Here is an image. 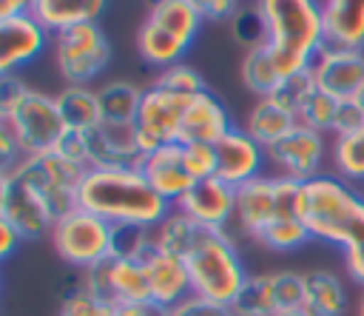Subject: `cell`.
Here are the masks:
<instances>
[{"mask_svg":"<svg viewBox=\"0 0 364 316\" xmlns=\"http://www.w3.org/2000/svg\"><path fill=\"white\" fill-rule=\"evenodd\" d=\"M299 214L316 242H327L341 251L347 276L364 285V194L361 185L341 179L338 174H321L301 182Z\"/></svg>","mask_w":364,"mask_h":316,"instance_id":"1","label":"cell"},{"mask_svg":"<svg viewBox=\"0 0 364 316\" xmlns=\"http://www.w3.org/2000/svg\"><path fill=\"white\" fill-rule=\"evenodd\" d=\"M77 205L111 225L145 228H156L173 211L145 179L142 168H88L77 191Z\"/></svg>","mask_w":364,"mask_h":316,"instance_id":"2","label":"cell"},{"mask_svg":"<svg viewBox=\"0 0 364 316\" xmlns=\"http://www.w3.org/2000/svg\"><path fill=\"white\" fill-rule=\"evenodd\" d=\"M264 17V46L282 77L313 65L324 43L321 0H256Z\"/></svg>","mask_w":364,"mask_h":316,"instance_id":"3","label":"cell"},{"mask_svg":"<svg viewBox=\"0 0 364 316\" xmlns=\"http://www.w3.org/2000/svg\"><path fill=\"white\" fill-rule=\"evenodd\" d=\"M185 268L191 273V288L219 305H233L250 270L245 268L236 239L225 228H202L193 248L185 253Z\"/></svg>","mask_w":364,"mask_h":316,"instance_id":"4","label":"cell"},{"mask_svg":"<svg viewBox=\"0 0 364 316\" xmlns=\"http://www.w3.org/2000/svg\"><path fill=\"white\" fill-rule=\"evenodd\" d=\"M0 128L14 137L23 157H31L54 151L65 122L51 94L26 85L14 100L0 102Z\"/></svg>","mask_w":364,"mask_h":316,"instance_id":"5","label":"cell"},{"mask_svg":"<svg viewBox=\"0 0 364 316\" xmlns=\"http://www.w3.org/2000/svg\"><path fill=\"white\" fill-rule=\"evenodd\" d=\"M3 171L17 177L20 182H26L48 205L54 219H60L77 208V191L88 174L85 165H77V162H71L54 151L20 157L11 168H3Z\"/></svg>","mask_w":364,"mask_h":316,"instance_id":"6","label":"cell"},{"mask_svg":"<svg viewBox=\"0 0 364 316\" xmlns=\"http://www.w3.org/2000/svg\"><path fill=\"white\" fill-rule=\"evenodd\" d=\"M54 65L65 85H91L111 63V43L100 23H80L51 37Z\"/></svg>","mask_w":364,"mask_h":316,"instance_id":"7","label":"cell"},{"mask_svg":"<svg viewBox=\"0 0 364 316\" xmlns=\"http://www.w3.org/2000/svg\"><path fill=\"white\" fill-rule=\"evenodd\" d=\"M111 233H114L111 222L77 205L65 216L54 219L48 236L57 256L65 265H71L74 270H85L111 256Z\"/></svg>","mask_w":364,"mask_h":316,"instance_id":"8","label":"cell"},{"mask_svg":"<svg viewBox=\"0 0 364 316\" xmlns=\"http://www.w3.org/2000/svg\"><path fill=\"white\" fill-rule=\"evenodd\" d=\"M330 148H333V142H327V134L296 122L279 142L264 148L267 151V168L276 177L307 182V179H316L324 174Z\"/></svg>","mask_w":364,"mask_h":316,"instance_id":"9","label":"cell"},{"mask_svg":"<svg viewBox=\"0 0 364 316\" xmlns=\"http://www.w3.org/2000/svg\"><path fill=\"white\" fill-rule=\"evenodd\" d=\"M80 273H82L85 290L108 305H148L151 302V285H148V273L142 262L108 256Z\"/></svg>","mask_w":364,"mask_h":316,"instance_id":"10","label":"cell"},{"mask_svg":"<svg viewBox=\"0 0 364 316\" xmlns=\"http://www.w3.org/2000/svg\"><path fill=\"white\" fill-rule=\"evenodd\" d=\"M191 100L193 97H179L173 91L154 85V83L145 85V97H142V105H139L136 120H134L136 139H139V148L145 154H151L162 145L179 142L182 114H185Z\"/></svg>","mask_w":364,"mask_h":316,"instance_id":"11","label":"cell"},{"mask_svg":"<svg viewBox=\"0 0 364 316\" xmlns=\"http://www.w3.org/2000/svg\"><path fill=\"white\" fill-rule=\"evenodd\" d=\"M0 219L9 222L23 239H40L54 228L48 205L9 171H0Z\"/></svg>","mask_w":364,"mask_h":316,"instance_id":"12","label":"cell"},{"mask_svg":"<svg viewBox=\"0 0 364 316\" xmlns=\"http://www.w3.org/2000/svg\"><path fill=\"white\" fill-rule=\"evenodd\" d=\"M51 37L54 34L31 11L0 17V74H14L17 68L34 63Z\"/></svg>","mask_w":364,"mask_h":316,"instance_id":"13","label":"cell"},{"mask_svg":"<svg viewBox=\"0 0 364 316\" xmlns=\"http://www.w3.org/2000/svg\"><path fill=\"white\" fill-rule=\"evenodd\" d=\"M176 211L191 216L202 228H225L230 231L233 225V211H236V188L228 185L219 177L196 179L176 202Z\"/></svg>","mask_w":364,"mask_h":316,"instance_id":"14","label":"cell"},{"mask_svg":"<svg viewBox=\"0 0 364 316\" xmlns=\"http://www.w3.org/2000/svg\"><path fill=\"white\" fill-rule=\"evenodd\" d=\"M91 168H139L145 151L139 148L134 122H100L85 131Z\"/></svg>","mask_w":364,"mask_h":316,"instance_id":"15","label":"cell"},{"mask_svg":"<svg viewBox=\"0 0 364 316\" xmlns=\"http://www.w3.org/2000/svg\"><path fill=\"white\" fill-rule=\"evenodd\" d=\"M213 148H216V177L233 188L245 185L247 179L262 177L267 168L264 145H259L239 125H233L219 142H213Z\"/></svg>","mask_w":364,"mask_h":316,"instance_id":"16","label":"cell"},{"mask_svg":"<svg viewBox=\"0 0 364 316\" xmlns=\"http://www.w3.org/2000/svg\"><path fill=\"white\" fill-rule=\"evenodd\" d=\"M316 85L336 100H353L364 85V51L358 48H336L324 46L310 65Z\"/></svg>","mask_w":364,"mask_h":316,"instance_id":"17","label":"cell"},{"mask_svg":"<svg viewBox=\"0 0 364 316\" xmlns=\"http://www.w3.org/2000/svg\"><path fill=\"white\" fill-rule=\"evenodd\" d=\"M273 216H276V177L273 174H262L236 188V211H233L230 233L236 231L256 242Z\"/></svg>","mask_w":364,"mask_h":316,"instance_id":"18","label":"cell"},{"mask_svg":"<svg viewBox=\"0 0 364 316\" xmlns=\"http://www.w3.org/2000/svg\"><path fill=\"white\" fill-rule=\"evenodd\" d=\"M233 128V120L228 114V105L210 91L205 88L202 94H196L185 114H182V128H179V142H219L228 131Z\"/></svg>","mask_w":364,"mask_h":316,"instance_id":"19","label":"cell"},{"mask_svg":"<svg viewBox=\"0 0 364 316\" xmlns=\"http://www.w3.org/2000/svg\"><path fill=\"white\" fill-rule=\"evenodd\" d=\"M142 265H145L148 285H151V305H156L159 310H168L193 293L185 259L165 253V251H154Z\"/></svg>","mask_w":364,"mask_h":316,"instance_id":"20","label":"cell"},{"mask_svg":"<svg viewBox=\"0 0 364 316\" xmlns=\"http://www.w3.org/2000/svg\"><path fill=\"white\" fill-rule=\"evenodd\" d=\"M142 174L145 179L154 185V191L159 196H165L171 205L196 182L188 168H185V154H182V142H171V145H162L151 154H145L142 159Z\"/></svg>","mask_w":364,"mask_h":316,"instance_id":"21","label":"cell"},{"mask_svg":"<svg viewBox=\"0 0 364 316\" xmlns=\"http://www.w3.org/2000/svg\"><path fill=\"white\" fill-rule=\"evenodd\" d=\"M324 43L364 51V0H321Z\"/></svg>","mask_w":364,"mask_h":316,"instance_id":"22","label":"cell"},{"mask_svg":"<svg viewBox=\"0 0 364 316\" xmlns=\"http://www.w3.org/2000/svg\"><path fill=\"white\" fill-rule=\"evenodd\" d=\"M310 316H344L350 307L347 288L333 270L313 268L304 270V305Z\"/></svg>","mask_w":364,"mask_h":316,"instance_id":"23","label":"cell"},{"mask_svg":"<svg viewBox=\"0 0 364 316\" xmlns=\"http://www.w3.org/2000/svg\"><path fill=\"white\" fill-rule=\"evenodd\" d=\"M108 0H37L31 14L51 31H65L80 23H97Z\"/></svg>","mask_w":364,"mask_h":316,"instance_id":"24","label":"cell"},{"mask_svg":"<svg viewBox=\"0 0 364 316\" xmlns=\"http://www.w3.org/2000/svg\"><path fill=\"white\" fill-rule=\"evenodd\" d=\"M148 20H154L159 28L173 34L185 48L193 46L205 23L193 0H148Z\"/></svg>","mask_w":364,"mask_h":316,"instance_id":"25","label":"cell"},{"mask_svg":"<svg viewBox=\"0 0 364 316\" xmlns=\"http://www.w3.org/2000/svg\"><path fill=\"white\" fill-rule=\"evenodd\" d=\"M296 122H299V120H296L290 111H284L273 97H259V100L250 105V111H247L242 128H245L259 145L270 148V145L279 142Z\"/></svg>","mask_w":364,"mask_h":316,"instance_id":"26","label":"cell"},{"mask_svg":"<svg viewBox=\"0 0 364 316\" xmlns=\"http://www.w3.org/2000/svg\"><path fill=\"white\" fill-rule=\"evenodd\" d=\"M54 100H57L65 128H71V131H91L94 125L102 122L97 88H91V85H63L54 94Z\"/></svg>","mask_w":364,"mask_h":316,"instance_id":"27","label":"cell"},{"mask_svg":"<svg viewBox=\"0 0 364 316\" xmlns=\"http://www.w3.org/2000/svg\"><path fill=\"white\" fill-rule=\"evenodd\" d=\"M134 43H136V54L148 63V65H154V68H168V65H176V63H182V57L188 54V48L173 37V34H168L165 28H159L154 20H142L139 23V28H136V37H134Z\"/></svg>","mask_w":364,"mask_h":316,"instance_id":"28","label":"cell"},{"mask_svg":"<svg viewBox=\"0 0 364 316\" xmlns=\"http://www.w3.org/2000/svg\"><path fill=\"white\" fill-rule=\"evenodd\" d=\"M142 97H145V85H136L134 80H108L97 88V100L105 122H134Z\"/></svg>","mask_w":364,"mask_h":316,"instance_id":"29","label":"cell"},{"mask_svg":"<svg viewBox=\"0 0 364 316\" xmlns=\"http://www.w3.org/2000/svg\"><path fill=\"white\" fill-rule=\"evenodd\" d=\"M239 80L245 85V91H250L256 100L259 97H270L282 80V74L276 71V63L267 51V46H253V48H245L242 54V63H239Z\"/></svg>","mask_w":364,"mask_h":316,"instance_id":"30","label":"cell"},{"mask_svg":"<svg viewBox=\"0 0 364 316\" xmlns=\"http://www.w3.org/2000/svg\"><path fill=\"white\" fill-rule=\"evenodd\" d=\"M233 316H273L276 307V296H273V279L270 270L267 273H250L247 282L242 285L239 296L230 305Z\"/></svg>","mask_w":364,"mask_h":316,"instance_id":"31","label":"cell"},{"mask_svg":"<svg viewBox=\"0 0 364 316\" xmlns=\"http://www.w3.org/2000/svg\"><path fill=\"white\" fill-rule=\"evenodd\" d=\"M154 231H156V248H159V251L185 259V253L193 248V242H196L202 225H196L191 216H185L182 211L173 208Z\"/></svg>","mask_w":364,"mask_h":316,"instance_id":"32","label":"cell"},{"mask_svg":"<svg viewBox=\"0 0 364 316\" xmlns=\"http://www.w3.org/2000/svg\"><path fill=\"white\" fill-rule=\"evenodd\" d=\"M330 162H333V174H338L353 185H364V125L355 134L333 139Z\"/></svg>","mask_w":364,"mask_h":316,"instance_id":"33","label":"cell"},{"mask_svg":"<svg viewBox=\"0 0 364 316\" xmlns=\"http://www.w3.org/2000/svg\"><path fill=\"white\" fill-rule=\"evenodd\" d=\"M256 242L262 248H267V251L290 253V251H299L307 242H313V236H310V231H307L301 216H273L270 225L259 233Z\"/></svg>","mask_w":364,"mask_h":316,"instance_id":"34","label":"cell"},{"mask_svg":"<svg viewBox=\"0 0 364 316\" xmlns=\"http://www.w3.org/2000/svg\"><path fill=\"white\" fill-rule=\"evenodd\" d=\"M156 248V231L145 225H114L111 233V256L145 262Z\"/></svg>","mask_w":364,"mask_h":316,"instance_id":"35","label":"cell"},{"mask_svg":"<svg viewBox=\"0 0 364 316\" xmlns=\"http://www.w3.org/2000/svg\"><path fill=\"white\" fill-rule=\"evenodd\" d=\"M316 88H318V85H316L313 71L304 68V71H296V74L282 77L279 85H276V91H273L270 97H273L284 111H290L293 117H299V111L304 108V102L310 100V94H313Z\"/></svg>","mask_w":364,"mask_h":316,"instance_id":"36","label":"cell"},{"mask_svg":"<svg viewBox=\"0 0 364 316\" xmlns=\"http://www.w3.org/2000/svg\"><path fill=\"white\" fill-rule=\"evenodd\" d=\"M228 28H230V37H233L239 46H245V48L262 46L264 37H267L264 17H262L256 0H253V3H242V9H239V11L233 14V20L228 23Z\"/></svg>","mask_w":364,"mask_h":316,"instance_id":"37","label":"cell"},{"mask_svg":"<svg viewBox=\"0 0 364 316\" xmlns=\"http://www.w3.org/2000/svg\"><path fill=\"white\" fill-rule=\"evenodd\" d=\"M151 83L159 85V88H165V91H173L179 97H196V94H202L208 88L205 85V77L193 65H185V63H176V65L162 68Z\"/></svg>","mask_w":364,"mask_h":316,"instance_id":"38","label":"cell"},{"mask_svg":"<svg viewBox=\"0 0 364 316\" xmlns=\"http://www.w3.org/2000/svg\"><path fill=\"white\" fill-rule=\"evenodd\" d=\"M338 102H341V100H336L333 94H327V91H321V88H316V91L310 94V100L304 102V108L299 111V117H296V120H299L301 125L313 128V131L330 134L333 120H336V111H338Z\"/></svg>","mask_w":364,"mask_h":316,"instance_id":"39","label":"cell"},{"mask_svg":"<svg viewBox=\"0 0 364 316\" xmlns=\"http://www.w3.org/2000/svg\"><path fill=\"white\" fill-rule=\"evenodd\" d=\"M270 279H273V296L279 310H293L304 305V273L282 268V270H270Z\"/></svg>","mask_w":364,"mask_h":316,"instance_id":"40","label":"cell"},{"mask_svg":"<svg viewBox=\"0 0 364 316\" xmlns=\"http://www.w3.org/2000/svg\"><path fill=\"white\" fill-rule=\"evenodd\" d=\"M57 316H114V305L91 296L85 288L77 293H68L60 299Z\"/></svg>","mask_w":364,"mask_h":316,"instance_id":"41","label":"cell"},{"mask_svg":"<svg viewBox=\"0 0 364 316\" xmlns=\"http://www.w3.org/2000/svg\"><path fill=\"white\" fill-rule=\"evenodd\" d=\"M185 168L193 179L216 177V148L210 142H182Z\"/></svg>","mask_w":364,"mask_h":316,"instance_id":"42","label":"cell"},{"mask_svg":"<svg viewBox=\"0 0 364 316\" xmlns=\"http://www.w3.org/2000/svg\"><path fill=\"white\" fill-rule=\"evenodd\" d=\"M162 316H233V310L228 305H219V302H210L205 296H196L191 293L188 299H182L179 305L162 310Z\"/></svg>","mask_w":364,"mask_h":316,"instance_id":"43","label":"cell"},{"mask_svg":"<svg viewBox=\"0 0 364 316\" xmlns=\"http://www.w3.org/2000/svg\"><path fill=\"white\" fill-rule=\"evenodd\" d=\"M54 154H60V157H65V159H71V162H77V165L91 168V165H88V142H85V131H71V128H65L63 137H60L57 145H54Z\"/></svg>","mask_w":364,"mask_h":316,"instance_id":"44","label":"cell"},{"mask_svg":"<svg viewBox=\"0 0 364 316\" xmlns=\"http://www.w3.org/2000/svg\"><path fill=\"white\" fill-rule=\"evenodd\" d=\"M364 125V111L355 105V100H341L338 102V111H336V120H333V139L336 137H347V134H355L358 128Z\"/></svg>","mask_w":364,"mask_h":316,"instance_id":"45","label":"cell"},{"mask_svg":"<svg viewBox=\"0 0 364 316\" xmlns=\"http://www.w3.org/2000/svg\"><path fill=\"white\" fill-rule=\"evenodd\" d=\"M202 20L208 23H230L233 14L242 9V0H193Z\"/></svg>","mask_w":364,"mask_h":316,"instance_id":"46","label":"cell"},{"mask_svg":"<svg viewBox=\"0 0 364 316\" xmlns=\"http://www.w3.org/2000/svg\"><path fill=\"white\" fill-rule=\"evenodd\" d=\"M20 242H23V236H20L9 222L0 219V259H9V256L17 251Z\"/></svg>","mask_w":364,"mask_h":316,"instance_id":"47","label":"cell"},{"mask_svg":"<svg viewBox=\"0 0 364 316\" xmlns=\"http://www.w3.org/2000/svg\"><path fill=\"white\" fill-rule=\"evenodd\" d=\"M114 316H162L156 305H114Z\"/></svg>","mask_w":364,"mask_h":316,"instance_id":"48","label":"cell"},{"mask_svg":"<svg viewBox=\"0 0 364 316\" xmlns=\"http://www.w3.org/2000/svg\"><path fill=\"white\" fill-rule=\"evenodd\" d=\"M37 0H0V17H11V14H26L34 9Z\"/></svg>","mask_w":364,"mask_h":316,"instance_id":"49","label":"cell"},{"mask_svg":"<svg viewBox=\"0 0 364 316\" xmlns=\"http://www.w3.org/2000/svg\"><path fill=\"white\" fill-rule=\"evenodd\" d=\"M273 316H310L304 307H293V310H276Z\"/></svg>","mask_w":364,"mask_h":316,"instance_id":"50","label":"cell"},{"mask_svg":"<svg viewBox=\"0 0 364 316\" xmlns=\"http://www.w3.org/2000/svg\"><path fill=\"white\" fill-rule=\"evenodd\" d=\"M355 316H364V285L358 288V299H355Z\"/></svg>","mask_w":364,"mask_h":316,"instance_id":"51","label":"cell"},{"mask_svg":"<svg viewBox=\"0 0 364 316\" xmlns=\"http://www.w3.org/2000/svg\"><path fill=\"white\" fill-rule=\"evenodd\" d=\"M353 100H355V105H358V108L364 111V85H361V88L355 91V97H353Z\"/></svg>","mask_w":364,"mask_h":316,"instance_id":"52","label":"cell"},{"mask_svg":"<svg viewBox=\"0 0 364 316\" xmlns=\"http://www.w3.org/2000/svg\"><path fill=\"white\" fill-rule=\"evenodd\" d=\"M361 194H364V185H361Z\"/></svg>","mask_w":364,"mask_h":316,"instance_id":"53","label":"cell"}]
</instances>
